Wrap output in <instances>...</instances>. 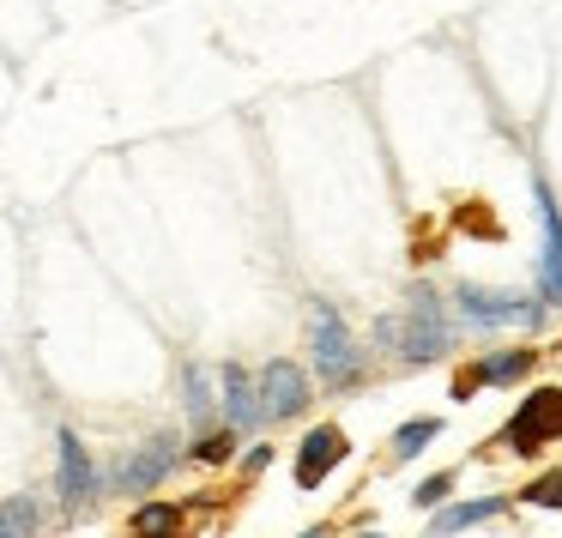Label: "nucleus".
I'll list each match as a JSON object with an SVG mask.
<instances>
[{
    "instance_id": "obj_1",
    "label": "nucleus",
    "mask_w": 562,
    "mask_h": 538,
    "mask_svg": "<svg viewBox=\"0 0 562 538\" xmlns=\"http://www.w3.org/2000/svg\"><path fill=\"white\" fill-rule=\"evenodd\" d=\"M375 339L387 345L393 357H405V363H436V357L453 345V327H448L441 296L429 291V284H417V291L405 296L400 315H381L375 321Z\"/></svg>"
},
{
    "instance_id": "obj_2",
    "label": "nucleus",
    "mask_w": 562,
    "mask_h": 538,
    "mask_svg": "<svg viewBox=\"0 0 562 538\" xmlns=\"http://www.w3.org/2000/svg\"><path fill=\"white\" fill-rule=\"evenodd\" d=\"M308 351H315V376L321 388H351L363 376V351H357V333L345 327V315L333 303H315V333H308Z\"/></svg>"
},
{
    "instance_id": "obj_3",
    "label": "nucleus",
    "mask_w": 562,
    "mask_h": 538,
    "mask_svg": "<svg viewBox=\"0 0 562 538\" xmlns=\"http://www.w3.org/2000/svg\"><path fill=\"white\" fill-rule=\"evenodd\" d=\"M453 309H460L465 327H532L544 315V303H532V296L502 291V284H477V279L453 284Z\"/></svg>"
},
{
    "instance_id": "obj_4",
    "label": "nucleus",
    "mask_w": 562,
    "mask_h": 538,
    "mask_svg": "<svg viewBox=\"0 0 562 538\" xmlns=\"http://www.w3.org/2000/svg\"><path fill=\"white\" fill-rule=\"evenodd\" d=\"M255 388H260V417H267V424L303 417L308 400H315V388H308V369L291 363V357H272V363H260Z\"/></svg>"
},
{
    "instance_id": "obj_5",
    "label": "nucleus",
    "mask_w": 562,
    "mask_h": 538,
    "mask_svg": "<svg viewBox=\"0 0 562 538\" xmlns=\"http://www.w3.org/2000/svg\"><path fill=\"white\" fill-rule=\"evenodd\" d=\"M562 436V388H538L520 400V412L508 417V429H502V448L514 453H538L544 441Z\"/></svg>"
},
{
    "instance_id": "obj_6",
    "label": "nucleus",
    "mask_w": 562,
    "mask_h": 538,
    "mask_svg": "<svg viewBox=\"0 0 562 538\" xmlns=\"http://www.w3.org/2000/svg\"><path fill=\"white\" fill-rule=\"evenodd\" d=\"M345 460H351V441H345V429H339V424L308 429V436L296 441V484H303V490H321Z\"/></svg>"
},
{
    "instance_id": "obj_7",
    "label": "nucleus",
    "mask_w": 562,
    "mask_h": 538,
    "mask_svg": "<svg viewBox=\"0 0 562 538\" xmlns=\"http://www.w3.org/2000/svg\"><path fill=\"white\" fill-rule=\"evenodd\" d=\"M55 490H61L67 508H86V502L98 496V466H91V448L74 429L55 436Z\"/></svg>"
},
{
    "instance_id": "obj_8",
    "label": "nucleus",
    "mask_w": 562,
    "mask_h": 538,
    "mask_svg": "<svg viewBox=\"0 0 562 538\" xmlns=\"http://www.w3.org/2000/svg\"><path fill=\"white\" fill-rule=\"evenodd\" d=\"M176 436H151V441H139L134 453H127L122 466H115V490H127V496H146V490H158L164 478H170V466H176Z\"/></svg>"
},
{
    "instance_id": "obj_9",
    "label": "nucleus",
    "mask_w": 562,
    "mask_h": 538,
    "mask_svg": "<svg viewBox=\"0 0 562 538\" xmlns=\"http://www.w3.org/2000/svg\"><path fill=\"white\" fill-rule=\"evenodd\" d=\"M538 224H544V255H538V296L562 303V206L550 200V188L538 182Z\"/></svg>"
},
{
    "instance_id": "obj_10",
    "label": "nucleus",
    "mask_w": 562,
    "mask_h": 538,
    "mask_svg": "<svg viewBox=\"0 0 562 538\" xmlns=\"http://www.w3.org/2000/svg\"><path fill=\"white\" fill-rule=\"evenodd\" d=\"M218 393H224V424H231V429L267 424V417H260V388H255V376H248L243 363H224L218 369Z\"/></svg>"
},
{
    "instance_id": "obj_11",
    "label": "nucleus",
    "mask_w": 562,
    "mask_h": 538,
    "mask_svg": "<svg viewBox=\"0 0 562 538\" xmlns=\"http://www.w3.org/2000/svg\"><path fill=\"white\" fill-rule=\"evenodd\" d=\"M532 363H538L532 345H514V351H490L484 363L472 369V381H477V388H514V381L532 376Z\"/></svg>"
},
{
    "instance_id": "obj_12",
    "label": "nucleus",
    "mask_w": 562,
    "mask_h": 538,
    "mask_svg": "<svg viewBox=\"0 0 562 538\" xmlns=\"http://www.w3.org/2000/svg\"><path fill=\"white\" fill-rule=\"evenodd\" d=\"M508 502L514 496H472V502H453V508H441V502H436V533H472V526L508 514Z\"/></svg>"
},
{
    "instance_id": "obj_13",
    "label": "nucleus",
    "mask_w": 562,
    "mask_h": 538,
    "mask_svg": "<svg viewBox=\"0 0 562 538\" xmlns=\"http://www.w3.org/2000/svg\"><path fill=\"white\" fill-rule=\"evenodd\" d=\"M43 526V508L37 496H13V502H0V538H25Z\"/></svg>"
},
{
    "instance_id": "obj_14",
    "label": "nucleus",
    "mask_w": 562,
    "mask_h": 538,
    "mask_svg": "<svg viewBox=\"0 0 562 538\" xmlns=\"http://www.w3.org/2000/svg\"><path fill=\"white\" fill-rule=\"evenodd\" d=\"M436 436H441V417H412V424H400V436H393V453H400V460H417Z\"/></svg>"
},
{
    "instance_id": "obj_15",
    "label": "nucleus",
    "mask_w": 562,
    "mask_h": 538,
    "mask_svg": "<svg viewBox=\"0 0 562 538\" xmlns=\"http://www.w3.org/2000/svg\"><path fill=\"white\" fill-rule=\"evenodd\" d=\"M182 388H188V417H194V424H206V417H212V405H218V400H212L206 369H200V363H188V369H182Z\"/></svg>"
},
{
    "instance_id": "obj_16",
    "label": "nucleus",
    "mask_w": 562,
    "mask_h": 538,
    "mask_svg": "<svg viewBox=\"0 0 562 538\" xmlns=\"http://www.w3.org/2000/svg\"><path fill=\"white\" fill-rule=\"evenodd\" d=\"M231 453H236V429H231V424H224V429H206V436L194 441V460H200V466H224Z\"/></svg>"
},
{
    "instance_id": "obj_17",
    "label": "nucleus",
    "mask_w": 562,
    "mask_h": 538,
    "mask_svg": "<svg viewBox=\"0 0 562 538\" xmlns=\"http://www.w3.org/2000/svg\"><path fill=\"white\" fill-rule=\"evenodd\" d=\"M176 520H182L176 502H146V508H134V533H170Z\"/></svg>"
},
{
    "instance_id": "obj_18",
    "label": "nucleus",
    "mask_w": 562,
    "mask_h": 538,
    "mask_svg": "<svg viewBox=\"0 0 562 538\" xmlns=\"http://www.w3.org/2000/svg\"><path fill=\"white\" fill-rule=\"evenodd\" d=\"M520 502H532V508H562V472H544V478H532L526 490H514Z\"/></svg>"
},
{
    "instance_id": "obj_19",
    "label": "nucleus",
    "mask_w": 562,
    "mask_h": 538,
    "mask_svg": "<svg viewBox=\"0 0 562 538\" xmlns=\"http://www.w3.org/2000/svg\"><path fill=\"white\" fill-rule=\"evenodd\" d=\"M448 496H453V472H436V478H424V484L412 490L417 508H436V502H448Z\"/></svg>"
},
{
    "instance_id": "obj_20",
    "label": "nucleus",
    "mask_w": 562,
    "mask_h": 538,
    "mask_svg": "<svg viewBox=\"0 0 562 538\" xmlns=\"http://www.w3.org/2000/svg\"><path fill=\"white\" fill-rule=\"evenodd\" d=\"M243 466H248V472H267V466H272V448H248Z\"/></svg>"
}]
</instances>
